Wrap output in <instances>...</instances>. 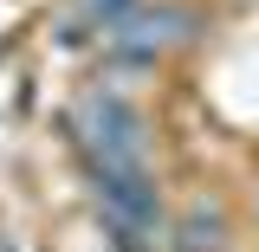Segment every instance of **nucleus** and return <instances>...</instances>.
Wrapping results in <instances>:
<instances>
[{
    "instance_id": "1",
    "label": "nucleus",
    "mask_w": 259,
    "mask_h": 252,
    "mask_svg": "<svg viewBox=\"0 0 259 252\" xmlns=\"http://www.w3.org/2000/svg\"><path fill=\"white\" fill-rule=\"evenodd\" d=\"M78 142H84V156L91 168H143V117L130 110L117 91H91L78 104Z\"/></svg>"
},
{
    "instance_id": "2",
    "label": "nucleus",
    "mask_w": 259,
    "mask_h": 252,
    "mask_svg": "<svg viewBox=\"0 0 259 252\" xmlns=\"http://www.w3.org/2000/svg\"><path fill=\"white\" fill-rule=\"evenodd\" d=\"M221 246V214H194L182 226V252H214Z\"/></svg>"
}]
</instances>
